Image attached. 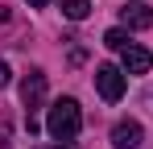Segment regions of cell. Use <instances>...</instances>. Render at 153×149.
I'll return each mask as SVG.
<instances>
[{
  "instance_id": "1",
  "label": "cell",
  "mask_w": 153,
  "mask_h": 149,
  "mask_svg": "<svg viewBox=\"0 0 153 149\" xmlns=\"http://www.w3.org/2000/svg\"><path fill=\"white\" fill-rule=\"evenodd\" d=\"M46 128H50L54 141H75L79 128H83V108H79V99H54L50 116H46Z\"/></svg>"
},
{
  "instance_id": "2",
  "label": "cell",
  "mask_w": 153,
  "mask_h": 149,
  "mask_svg": "<svg viewBox=\"0 0 153 149\" xmlns=\"http://www.w3.org/2000/svg\"><path fill=\"white\" fill-rule=\"evenodd\" d=\"M95 91H100L108 104H116V99L124 95V71L112 66V62H100V66H95Z\"/></svg>"
},
{
  "instance_id": "3",
  "label": "cell",
  "mask_w": 153,
  "mask_h": 149,
  "mask_svg": "<svg viewBox=\"0 0 153 149\" xmlns=\"http://www.w3.org/2000/svg\"><path fill=\"white\" fill-rule=\"evenodd\" d=\"M42 99H46V71H29L25 79H21V104H25L29 116H37Z\"/></svg>"
},
{
  "instance_id": "4",
  "label": "cell",
  "mask_w": 153,
  "mask_h": 149,
  "mask_svg": "<svg viewBox=\"0 0 153 149\" xmlns=\"http://www.w3.org/2000/svg\"><path fill=\"white\" fill-rule=\"evenodd\" d=\"M149 66H153V54H149L145 46H137V42H132V46L120 50V71H124V74H145Z\"/></svg>"
},
{
  "instance_id": "5",
  "label": "cell",
  "mask_w": 153,
  "mask_h": 149,
  "mask_svg": "<svg viewBox=\"0 0 153 149\" xmlns=\"http://www.w3.org/2000/svg\"><path fill=\"white\" fill-rule=\"evenodd\" d=\"M141 137H145V128H141L137 120H120L116 128H112V145L116 149H137Z\"/></svg>"
},
{
  "instance_id": "6",
  "label": "cell",
  "mask_w": 153,
  "mask_h": 149,
  "mask_svg": "<svg viewBox=\"0 0 153 149\" xmlns=\"http://www.w3.org/2000/svg\"><path fill=\"white\" fill-rule=\"evenodd\" d=\"M120 21L128 29H149L153 25V4H124L120 8Z\"/></svg>"
},
{
  "instance_id": "7",
  "label": "cell",
  "mask_w": 153,
  "mask_h": 149,
  "mask_svg": "<svg viewBox=\"0 0 153 149\" xmlns=\"http://www.w3.org/2000/svg\"><path fill=\"white\" fill-rule=\"evenodd\" d=\"M91 13V0H62V17L66 21H83Z\"/></svg>"
},
{
  "instance_id": "8",
  "label": "cell",
  "mask_w": 153,
  "mask_h": 149,
  "mask_svg": "<svg viewBox=\"0 0 153 149\" xmlns=\"http://www.w3.org/2000/svg\"><path fill=\"white\" fill-rule=\"evenodd\" d=\"M103 46L108 50H124V46H132V42H128L124 29H108V33H103Z\"/></svg>"
},
{
  "instance_id": "9",
  "label": "cell",
  "mask_w": 153,
  "mask_h": 149,
  "mask_svg": "<svg viewBox=\"0 0 153 149\" xmlns=\"http://www.w3.org/2000/svg\"><path fill=\"white\" fill-rule=\"evenodd\" d=\"M13 145V116L8 112H0V149Z\"/></svg>"
},
{
  "instance_id": "10",
  "label": "cell",
  "mask_w": 153,
  "mask_h": 149,
  "mask_svg": "<svg viewBox=\"0 0 153 149\" xmlns=\"http://www.w3.org/2000/svg\"><path fill=\"white\" fill-rule=\"evenodd\" d=\"M8 79H13V74H8V62L0 58V87H8Z\"/></svg>"
},
{
  "instance_id": "11",
  "label": "cell",
  "mask_w": 153,
  "mask_h": 149,
  "mask_svg": "<svg viewBox=\"0 0 153 149\" xmlns=\"http://www.w3.org/2000/svg\"><path fill=\"white\" fill-rule=\"evenodd\" d=\"M29 4H33V8H46V4H50V0H29Z\"/></svg>"
},
{
  "instance_id": "12",
  "label": "cell",
  "mask_w": 153,
  "mask_h": 149,
  "mask_svg": "<svg viewBox=\"0 0 153 149\" xmlns=\"http://www.w3.org/2000/svg\"><path fill=\"white\" fill-rule=\"evenodd\" d=\"M54 149H75V145H71V141H58V145H54Z\"/></svg>"
}]
</instances>
